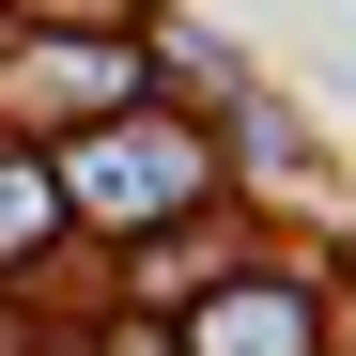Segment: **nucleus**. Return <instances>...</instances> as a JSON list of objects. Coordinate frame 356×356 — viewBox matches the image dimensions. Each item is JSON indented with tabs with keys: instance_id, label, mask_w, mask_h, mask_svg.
I'll return each mask as SVG.
<instances>
[{
	"instance_id": "f257e3e1",
	"label": "nucleus",
	"mask_w": 356,
	"mask_h": 356,
	"mask_svg": "<svg viewBox=\"0 0 356 356\" xmlns=\"http://www.w3.org/2000/svg\"><path fill=\"white\" fill-rule=\"evenodd\" d=\"M202 186H217V155H202L186 124H93L63 170H47V202H78V217H124V232H140V217H186Z\"/></svg>"
},
{
	"instance_id": "f03ea898",
	"label": "nucleus",
	"mask_w": 356,
	"mask_h": 356,
	"mask_svg": "<svg viewBox=\"0 0 356 356\" xmlns=\"http://www.w3.org/2000/svg\"><path fill=\"white\" fill-rule=\"evenodd\" d=\"M186 341H202V356H310V294H294V279H232Z\"/></svg>"
},
{
	"instance_id": "7ed1b4c3",
	"label": "nucleus",
	"mask_w": 356,
	"mask_h": 356,
	"mask_svg": "<svg viewBox=\"0 0 356 356\" xmlns=\"http://www.w3.org/2000/svg\"><path fill=\"white\" fill-rule=\"evenodd\" d=\"M47 217H63V202H47V170L0 155V248H47Z\"/></svg>"
}]
</instances>
